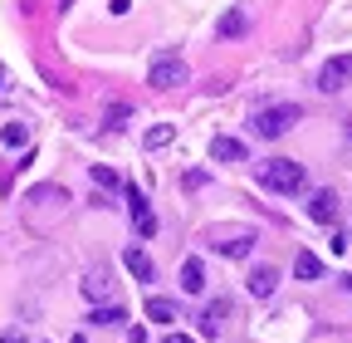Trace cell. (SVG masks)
<instances>
[{
	"mask_svg": "<svg viewBox=\"0 0 352 343\" xmlns=\"http://www.w3.org/2000/svg\"><path fill=\"white\" fill-rule=\"evenodd\" d=\"M127 319V304H118V299H113V304H94V309H88V324H122Z\"/></svg>",
	"mask_w": 352,
	"mask_h": 343,
	"instance_id": "cell-16",
	"label": "cell"
},
{
	"mask_svg": "<svg viewBox=\"0 0 352 343\" xmlns=\"http://www.w3.org/2000/svg\"><path fill=\"white\" fill-rule=\"evenodd\" d=\"M142 143H147L152 152H157V147H166V143H171V127H152V133H147Z\"/></svg>",
	"mask_w": 352,
	"mask_h": 343,
	"instance_id": "cell-21",
	"label": "cell"
},
{
	"mask_svg": "<svg viewBox=\"0 0 352 343\" xmlns=\"http://www.w3.org/2000/svg\"><path fill=\"white\" fill-rule=\"evenodd\" d=\"M294 275H298V280H323V260H318L314 250H298V255H294Z\"/></svg>",
	"mask_w": 352,
	"mask_h": 343,
	"instance_id": "cell-14",
	"label": "cell"
},
{
	"mask_svg": "<svg viewBox=\"0 0 352 343\" xmlns=\"http://www.w3.org/2000/svg\"><path fill=\"white\" fill-rule=\"evenodd\" d=\"M0 138H6V147H25L30 143V133H25L20 123H6V133H0Z\"/></svg>",
	"mask_w": 352,
	"mask_h": 343,
	"instance_id": "cell-19",
	"label": "cell"
},
{
	"mask_svg": "<svg viewBox=\"0 0 352 343\" xmlns=\"http://www.w3.org/2000/svg\"><path fill=\"white\" fill-rule=\"evenodd\" d=\"M347 83H352V54H333L318 69V89L323 94H338V89H347Z\"/></svg>",
	"mask_w": 352,
	"mask_h": 343,
	"instance_id": "cell-4",
	"label": "cell"
},
{
	"mask_svg": "<svg viewBox=\"0 0 352 343\" xmlns=\"http://www.w3.org/2000/svg\"><path fill=\"white\" fill-rule=\"evenodd\" d=\"M127 118H132V103H113L108 108V127H122Z\"/></svg>",
	"mask_w": 352,
	"mask_h": 343,
	"instance_id": "cell-20",
	"label": "cell"
},
{
	"mask_svg": "<svg viewBox=\"0 0 352 343\" xmlns=\"http://www.w3.org/2000/svg\"><path fill=\"white\" fill-rule=\"evenodd\" d=\"M245 30H250L245 10H226V15H220V39H240Z\"/></svg>",
	"mask_w": 352,
	"mask_h": 343,
	"instance_id": "cell-17",
	"label": "cell"
},
{
	"mask_svg": "<svg viewBox=\"0 0 352 343\" xmlns=\"http://www.w3.org/2000/svg\"><path fill=\"white\" fill-rule=\"evenodd\" d=\"M308 216H314L318 226H333V221H338V191H314V201H308Z\"/></svg>",
	"mask_w": 352,
	"mask_h": 343,
	"instance_id": "cell-8",
	"label": "cell"
},
{
	"mask_svg": "<svg viewBox=\"0 0 352 343\" xmlns=\"http://www.w3.org/2000/svg\"><path fill=\"white\" fill-rule=\"evenodd\" d=\"M210 157H215V162H250V147H245L240 138H215V143H210Z\"/></svg>",
	"mask_w": 352,
	"mask_h": 343,
	"instance_id": "cell-10",
	"label": "cell"
},
{
	"mask_svg": "<svg viewBox=\"0 0 352 343\" xmlns=\"http://www.w3.org/2000/svg\"><path fill=\"white\" fill-rule=\"evenodd\" d=\"M347 245H352V236H347Z\"/></svg>",
	"mask_w": 352,
	"mask_h": 343,
	"instance_id": "cell-29",
	"label": "cell"
},
{
	"mask_svg": "<svg viewBox=\"0 0 352 343\" xmlns=\"http://www.w3.org/2000/svg\"><path fill=\"white\" fill-rule=\"evenodd\" d=\"M215 250L226 255V260H245V255L254 250V236H250V231H240V236H226V240H215Z\"/></svg>",
	"mask_w": 352,
	"mask_h": 343,
	"instance_id": "cell-12",
	"label": "cell"
},
{
	"mask_svg": "<svg viewBox=\"0 0 352 343\" xmlns=\"http://www.w3.org/2000/svg\"><path fill=\"white\" fill-rule=\"evenodd\" d=\"M69 6H74V0H64V6H59V10H69Z\"/></svg>",
	"mask_w": 352,
	"mask_h": 343,
	"instance_id": "cell-26",
	"label": "cell"
},
{
	"mask_svg": "<svg viewBox=\"0 0 352 343\" xmlns=\"http://www.w3.org/2000/svg\"><path fill=\"white\" fill-rule=\"evenodd\" d=\"M83 299L88 304H113V280H108V270H94L83 280Z\"/></svg>",
	"mask_w": 352,
	"mask_h": 343,
	"instance_id": "cell-7",
	"label": "cell"
},
{
	"mask_svg": "<svg viewBox=\"0 0 352 343\" xmlns=\"http://www.w3.org/2000/svg\"><path fill=\"white\" fill-rule=\"evenodd\" d=\"M347 138H352V118H347Z\"/></svg>",
	"mask_w": 352,
	"mask_h": 343,
	"instance_id": "cell-27",
	"label": "cell"
},
{
	"mask_svg": "<svg viewBox=\"0 0 352 343\" xmlns=\"http://www.w3.org/2000/svg\"><path fill=\"white\" fill-rule=\"evenodd\" d=\"M122 265H127L132 280H142V284L157 280V270H152V260H147V250H142V245H127V250H122Z\"/></svg>",
	"mask_w": 352,
	"mask_h": 343,
	"instance_id": "cell-6",
	"label": "cell"
},
{
	"mask_svg": "<svg viewBox=\"0 0 352 343\" xmlns=\"http://www.w3.org/2000/svg\"><path fill=\"white\" fill-rule=\"evenodd\" d=\"M186 59L182 54H162L152 69H147V83H152V89H176V83H186Z\"/></svg>",
	"mask_w": 352,
	"mask_h": 343,
	"instance_id": "cell-3",
	"label": "cell"
},
{
	"mask_svg": "<svg viewBox=\"0 0 352 343\" xmlns=\"http://www.w3.org/2000/svg\"><path fill=\"white\" fill-rule=\"evenodd\" d=\"M147 319H152V324H162V329H166V324H176V299L152 294V299H147Z\"/></svg>",
	"mask_w": 352,
	"mask_h": 343,
	"instance_id": "cell-13",
	"label": "cell"
},
{
	"mask_svg": "<svg viewBox=\"0 0 352 343\" xmlns=\"http://www.w3.org/2000/svg\"><path fill=\"white\" fill-rule=\"evenodd\" d=\"M127 211H132V226H138V236L152 240V236H157V216H152V201H147L138 187H127Z\"/></svg>",
	"mask_w": 352,
	"mask_h": 343,
	"instance_id": "cell-5",
	"label": "cell"
},
{
	"mask_svg": "<svg viewBox=\"0 0 352 343\" xmlns=\"http://www.w3.org/2000/svg\"><path fill=\"white\" fill-rule=\"evenodd\" d=\"M342 289H352V275H347V280H342Z\"/></svg>",
	"mask_w": 352,
	"mask_h": 343,
	"instance_id": "cell-25",
	"label": "cell"
},
{
	"mask_svg": "<svg viewBox=\"0 0 352 343\" xmlns=\"http://www.w3.org/2000/svg\"><path fill=\"white\" fill-rule=\"evenodd\" d=\"M182 289H186V294H201V289H206V265L196 260V255L182 265Z\"/></svg>",
	"mask_w": 352,
	"mask_h": 343,
	"instance_id": "cell-15",
	"label": "cell"
},
{
	"mask_svg": "<svg viewBox=\"0 0 352 343\" xmlns=\"http://www.w3.org/2000/svg\"><path fill=\"white\" fill-rule=\"evenodd\" d=\"M298 118H303L298 103H270V108H259V113L250 118V127H254V138H284Z\"/></svg>",
	"mask_w": 352,
	"mask_h": 343,
	"instance_id": "cell-2",
	"label": "cell"
},
{
	"mask_svg": "<svg viewBox=\"0 0 352 343\" xmlns=\"http://www.w3.org/2000/svg\"><path fill=\"white\" fill-rule=\"evenodd\" d=\"M259 182L270 187V191H279V196H298V191L308 187L303 167H298L294 157H274V162H264V167H259Z\"/></svg>",
	"mask_w": 352,
	"mask_h": 343,
	"instance_id": "cell-1",
	"label": "cell"
},
{
	"mask_svg": "<svg viewBox=\"0 0 352 343\" xmlns=\"http://www.w3.org/2000/svg\"><path fill=\"white\" fill-rule=\"evenodd\" d=\"M162 343H196V338H186V333H166Z\"/></svg>",
	"mask_w": 352,
	"mask_h": 343,
	"instance_id": "cell-24",
	"label": "cell"
},
{
	"mask_svg": "<svg viewBox=\"0 0 352 343\" xmlns=\"http://www.w3.org/2000/svg\"><path fill=\"white\" fill-rule=\"evenodd\" d=\"M0 343H25V333H20V329H6V333H0Z\"/></svg>",
	"mask_w": 352,
	"mask_h": 343,
	"instance_id": "cell-22",
	"label": "cell"
},
{
	"mask_svg": "<svg viewBox=\"0 0 352 343\" xmlns=\"http://www.w3.org/2000/svg\"><path fill=\"white\" fill-rule=\"evenodd\" d=\"M245 284H250V294H254V299H270V294L279 289V270H270V265H254Z\"/></svg>",
	"mask_w": 352,
	"mask_h": 343,
	"instance_id": "cell-9",
	"label": "cell"
},
{
	"mask_svg": "<svg viewBox=\"0 0 352 343\" xmlns=\"http://www.w3.org/2000/svg\"><path fill=\"white\" fill-rule=\"evenodd\" d=\"M0 83H6V74H0Z\"/></svg>",
	"mask_w": 352,
	"mask_h": 343,
	"instance_id": "cell-28",
	"label": "cell"
},
{
	"mask_svg": "<svg viewBox=\"0 0 352 343\" xmlns=\"http://www.w3.org/2000/svg\"><path fill=\"white\" fill-rule=\"evenodd\" d=\"M108 10H113V15H127V10H132V0H113Z\"/></svg>",
	"mask_w": 352,
	"mask_h": 343,
	"instance_id": "cell-23",
	"label": "cell"
},
{
	"mask_svg": "<svg viewBox=\"0 0 352 343\" xmlns=\"http://www.w3.org/2000/svg\"><path fill=\"white\" fill-rule=\"evenodd\" d=\"M94 182H98L103 191H118V187H122V177H118V172H113V167H103V162L94 167Z\"/></svg>",
	"mask_w": 352,
	"mask_h": 343,
	"instance_id": "cell-18",
	"label": "cell"
},
{
	"mask_svg": "<svg viewBox=\"0 0 352 343\" xmlns=\"http://www.w3.org/2000/svg\"><path fill=\"white\" fill-rule=\"evenodd\" d=\"M226 314H230L226 299H210L206 314H201V338H215V333H220V324H226Z\"/></svg>",
	"mask_w": 352,
	"mask_h": 343,
	"instance_id": "cell-11",
	"label": "cell"
}]
</instances>
